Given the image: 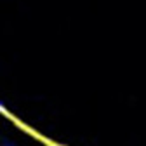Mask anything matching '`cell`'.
Instances as JSON below:
<instances>
[{"label": "cell", "instance_id": "obj_1", "mask_svg": "<svg viewBox=\"0 0 146 146\" xmlns=\"http://www.w3.org/2000/svg\"><path fill=\"white\" fill-rule=\"evenodd\" d=\"M7 146H14V144H7Z\"/></svg>", "mask_w": 146, "mask_h": 146}]
</instances>
